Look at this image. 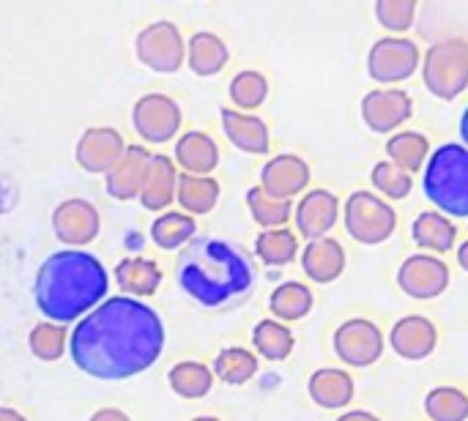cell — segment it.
Returning <instances> with one entry per match:
<instances>
[{
	"label": "cell",
	"mask_w": 468,
	"mask_h": 421,
	"mask_svg": "<svg viewBox=\"0 0 468 421\" xmlns=\"http://www.w3.org/2000/svg\"><path fill=\"white\" fill-rule=\"evenodd\" d=\"M165 326L156 310L132 296H112L74 326L69 353L80 373L96 381H126L159 362Z\"/></svg>",
	"instance_id": "6da1fadb"
},
{
	"label": "cell",
	"mask_w": 468,
	"mask_h": 421,
	"mask_svg": "<svg viewBox=\"0 0 468 421\" xmlns=\"http://www.w3.org/2000/svg\"><path fill=\"white\" fill-rule=\"evenodd\" d=\"M110 277L96 255L85 249L52 252L36 274V307L47 321L71 323L107 299Z\"/></svg>",
	"instance_id": "7a4b0ae2"
},
{
	"label": "cell",
	"mask_w": 468,
	"mask_h": 421,
	"mask_svg": "<svg viewBox=\"0 0 468 421\" xmlns=\"http://www.w3.org/2000/svg\"><path fill=\"white\" fill-rule=\"evenodd\" d=\"M252 282V263L239 247L228 241L200 238L178 260V285L203 307H222L244 296Z\"/></svg>",
	"instance_id": "3957f363"
},
{
	"label": "cell",
	"mask_w": 468,
	"mask_h": 421,
	"mask_svg": "<svg viewBox=\"0 0 468 421\" xmlns=\"http://www.w3.org/2000/svg\"><path fill=\"white\" fill-rule=\"evenodd\" d=\"M422 189L425 197L447 216L468 219V148L447 142L425 162Z\"/></svg>",
	"instance_id": "277c9868"
},
{
	"label": "cell",
	"mask_w": 468,
	"mask_h": 421,
	"mask_svg": "<svg viewBox=\"0 0 468 421\" xmlns=\"http://www.w3.org/2000/svg\"><path fill=\"white\" fill-rule=\"evenodd\" d=\"M422 82L441 101H455L468 88V41L441 38L422 55Z\"/></svg>",
	"instance_id": "5b68a950"
},
{
	"label": "cell",
	"mask_w": 468,
	"mask_h": 421,
	"mask_svg": "<svg viewBox=\"0 0 468 421\" xmlns=\"http://www.w3.org/2000/svg\"><path fill=\"white\" fill-rule=\"evenodd\" d=\"M346 233L362 247H378L392 238L398 227V211L373 192H354L343 205Z\"/></svg>",
	"instance_id": "8992f818"
},
{
	"label": "cell",
	"mask_w": 468,
	"mask_h": 421,
	"mask_svg": "<svg viewBox=\"0 0 468 421\" xmlns=\"http://www.w3.org/2000/svg\"><path fill=\"white\" fill-rule=\"evenodd\" d=\"M134 55L145 68L156 74H176L186 63V41L176 22L156 19L137 33Z\"/></svg>",
	"instance_id": "52a82bcc"
},
{
	"label": "cell",
	"mask_w": 468,
	"mask_h": 421,
	"mask_svg": "<svg viewBox=\"0 0 468 421\" xmlns=\"http://www.w3.org/2000/svg\"><path fill=\"white\" fill-rule=\"evenodd\" d=\"M422 52L417 41L406 36H384L367 52V74L378 85H398L417 74Z\"/></svg>",
	"instance_id": "ba28073f"
},
{
	"label": "cell",
	"mask_w": 468,
	"mask_h": 421,
	"mask_svg": "<svg viewBox=\"0 0 468 421\" xmlns=\"http://www.w3.org/2000/svg\"><path fill=\"white\" fill-rule=\"evenodd\" d=\"M132 126L148 145L173 142L181 132V107L167 93H145L132 107Z\"/></svg>",
	"instance_id": "9c48e42d"
},
{
	"label": "cell",
	"mask_w": 468,
	"mask_h": 421,
	"mask_svg": "<svg viewBox=\"0 0 468 421\" xmlns=\"http://www.w3.org/2000/svg\"><path fill=\"white\" fill-rule=\"evenodd\" d=\"M101 230V216L93 203L82 197H69L55 205L52 211V233L66 249H82L96 241Z\"/></svg>",
	"instance_id": "30bf717a"
},
{
	"label": "cell",
	"mask_w": 468,
	"mask_h": 421,
	"mask_svg": "<svg viewBox=\"0 0 468 421\" xmlns=\"http://www.w3.org/2000/svg\"><path fill=\"white\" fill-rule=\"evenodd\" d=\"M335 353L343 364L373 367L384 356V334L367 318H351L335 332Z\"/></svg>",
	"instance_id": "8fae6325"
},
{
	"label": "cell",
	"mask_w": 468,
	"mask_h": 421,
	"mask_svg": "<svg viewBox=\"0 0 468 421\" xmlns=\"http://www.w3.org/2000/svg\"><path fill=\"white\" fill-rule=\"evenodd\" d=\"M450 266L441 258L411 255L398 268V288L417 301H431L444 296V290L450 288Z\"/></svg>",
	"instance_id": "7c38bea8"
},
{
	"label": "cell",
	"mask_w": 468,
	"mask_h": 421,
	"mask_svg": "<svg viewBox=\"0 0 468 421\" xmlns=\"http://www.w3.org/2000/svg\"><path fill=\"white\" fill-rule=\"evenodd\" d=\"M414 115V101L406 90L395 85H381L362 99V121L376 134L398 132Z\"/></svg>",
	"instance_id": "4fadbf2b"
},
{
	"label": "cell",
	"mask_w": 468,
	"mask_h": 421,
	"mask_svg": "<svg viewBox=\"0 0 468 421\" xmlns=\"http://www.w3.org/2000/svg\"><path fill=\"white\" fill-rule=\"evenodd\" d=\"M126 142L118 129L112 126H90L80 134L74 145L77 164L90 175H107L110 167L123 156Z\"/></svg>",
	"instance_id": "5bb4252c"
},
{
	"label": "cell",
	"mask_w": 468,
	"mask_h": 421,
	"mask_svg": "<svg viewBox=\"0 0 468 421\" xmlns=\"http://www.w3.org/2000/svg\"><path fill=\"white\" fill-rule=\"evenodd\" d=\"M293 216H296L299 236H304L307 241L324 238L335 230V225L340 219V200L329 189H310L296 203Z\"/></svg>",
	"instance_id": "9a60e30c"
},
{
	"label": "cell",
	"mask_w": 468,
	"mask_h": 421,
	"mask_svg": "<svg viewBox=\"0 0 468 421\" xmlns=\"http://www.w3.org/2000/svg\"><path fill=\"white\" fill-rule=\"evenodd\" d=\"M261 186L271 197L293 200L310 186V164L296 153H277L261 167Z\"/></svg>",
	"instance_id": "2e32d148"
},
{
	"label": "cell",
	"mask_w": 468,
	"mask_h": 421,
	"mask_svg": "<svg viewBox=\"0 0 468 421\" xmlns=\"http://www.w3.org/2000/svg\"><path fill=\"white\" fill-rule=\"evenodd\" d=\"M389 345L400 359L422 362V359L433 356V351L439 345V332H436L433 321H428L425 315H409L392 326Z\"/></svg>",
	"instance_id": "e0dca14e"
},
{
	"label": "cell",
	"mask_w": 468,
	"mask_h": 421,
	"mask_svg": "<svg viewBox=\"0 0 468 421\" xmlns=\"http://www.w3.org/2000/svg\"><path fill=\"white\" fill-rule=\"evenodd\" d=\"M151 162V151L145 145H126L123 156L110 167V173L104 175V189L112 200H134L140 195L145 170Z\"/></svg>",
	"instance_id": "ac0fdd59"
},
{
	"label": "cell",
	"mask_w": 468,
	"mask_h": 421,
	"mask_svg": "<svg viewBox=\"0 0 468 421\" xmlns=\"http://www.w3.org/2000/svg\"><path fill=\"white\" fill-rule=\"evenodd\" d=\"M219 121H222V132L225 137L244 153L252 156H263L271 148V134L263 118L252 115V112H241L236 107H222L219 110Z\"/></svg>",
	"instance_id": "d6986e66"
},
{
	"label": "cell",
	"mask_w": 468,
	"mask_h": 421,
	"mask_svg": "<svg viewBox=\"0 0 468 421\" xmlns=\"http://www.w3.org/2000/svg\"><path fill=\"white\" fill-rule=\"evenodd\" d=\"M176 184H178V173H176V162L165 153H151L143 186H140V205L145 211H167L176 200Z\"/></svg>",
	"instance_id": "ffe728a7"
},
{
	"label": "cell",
	"mask_w": 468,
	"mask_h": 421,
	"mask_svg": "<svg viewBox=\"0 0 468 421\" xmlns=\"http://www.w3.org/2000/svg\"><path fill=\"white\" fill-rule=\"evenodd\" d=\"M302 268L318 285H329V282L340 279L343 271H346V249H343V244L337 238H332V236L313 238L302 252Z\"/></svg>",
	"instance_id": "44dd1931"
},
{
	"label": "cell",
	"mask_w": 468,
	"mask_h": 421,
	"mask_svg": "<svg viewBox=\"0 0 468 421\" xmlns=\"http://www.w3.org/2000/svg\"><path fill=\"white\" fill-rule=\"evenodd\" d=\"M176 164L192 175H211L219 167V145L211 134L192 129L176 140Z\"/></svg>",
	"instance_id": "7402d4cb"
},
{
	"label": "cell",
	"mask_w": 468,
	"mask_h": 421,
	"mask_svg": "<svg viewBox=\"0 0 468 421\" xmlns=\"http://www.w3.org/2000/svg\"><path fill=\"white\" fill-rule=\"evenodd\" d=\"M307 392H310V400L318 408L340 411V408H348L354 403L356 386H354V378L346 370L324 367V370H318V373L310 375Z\"/></svg>",
	"instance_id": "603a6c76"
},
{
	"label": "cell",
	"mask_w": 468,
	"mask_h": 421,
	"mask_svg": "<svg viewBox=\"0 0 468 421\" xmlns=\"http://www.w3.org/2000/svg\"><path fill=\"white\" fill-rule=\"evenodd\" d=\"M115 285L132 299H151L162 288V268L148 258H123L115 271Z\"/></svg>",
	"instance_id": "cb8c5ba5"
},
{
	"label": "cell",
	"mask_w": 468,
	"mask_h": 421,
	"mask_svg": "<svg viewBox=\"0 0 468 421\" xmlns=\"http://www.w3.org/2000/svg\"><path fill=\"white\" fill-rule=\"evenodd\" d=\"M228 60H230L228 44L211 30H197L186 41V66L197 77H217L228 66Z\"/></svg>",
	"instance_id": "d4e9b609"
},
{
	"label": "cell",
	"mask_w": 468,
	"mask_h": 421,
	"mask_svg": "<svg viewBox=\"0 0 468 421\" xmlns=\"http://www.w3.org/2000/svg\"><path fill=\"white\" fill-rule=\"evenodd\" d=\"M219 181L211 175H192V173H181L178 184H176V200L181 205L184 214L189 216H203L211 214L214 205L219 203Z\"/></svg>",
	"instance_id": "484cf974"
},
{
	"label": "cell",
	"mask_w": 468,
	"mask_h": 421,
	"mask_svg": "<svg viewBox=\"0 0 468 421\" xmlns=\"http://www.w3.org/2000/svg\"><path fill=\"white\" fill-rule=\"evenodd\" d=\"M411 236L414 244L425 252H436V255H447L455 241H458V227L447 214L439 211H425L414 219L411 225Z\"/></svg>",
	"instance_id": "4316f807"
},
{
	"label": "cell",
	"mask_w": 468,
	"mask_h": 421,
	"mask_svg": "<svg viewBox=\"0 0 468 421\" xmlns=\"http://www.w3.org/2000/svg\"><path fill=\"white\" fill-rule=\"evenodd\" d=\"M197 233V222L195 216L184 214V211H165L154 219L151 225V241L165 249V252H176L184 244H189Z\"/></svg>",
	"instance_id": "83f0119b"
},
{
	"label": "cell",
	"mask_w": 468,
	"mask_h": 421,
	"mask_svg": "<svg viewBox=\"0 0 468 421\" xmlns=\"http://www.w3.org/2000/svg\"><path fill=\"white\" fill-rule=\"evenodd\" d=\"M167 384L181 400H203L214 389V373L203 362H178L170 367Z\"/></svg>",
	"instance_id": "f1b7e54d"
},
{
	"label": "cell",
	"mask_w": 468,
	"mask_h": 421,
	"mask_svg": "<svg viewBox=\"0 0 468 421\" xmlns=\"http://www.w3.org/2000/svg\"><path fill=\"white\" fill-rule=\"evenodd\" d=\"M387 156L406 173H420L431 156V140L422 132H398L387 142Z\"/></svg>",
	"instance_id": "f546056e"
},
{
	"label": "cell",
	"mask_w": 468,
	"mask_h": 421,
	"mask_svg": "<svg viewBox=\"0 0 468 421\" xmlns=\"http://www.w3.org/2000/svg\"><path fill=\"white\" fill-rule=\"evenodd\" d=\"M269 310L277 321H302L313 312V290L304 282H282L269 299Z\"/></svg>",
	"instance_id": "4dcf8cb0"
},
{
	"label": "cell",
	"mask_w": 468,
	"mask_h": 421,
	"mask_svg": "<svg viewBox=\"0 0 468 421\" xmlns=\"http://www.w3.org/2000/svg\"><path fill=\"white\" fill-rule=\"evenodd\" d=\"M252 345L266 362H285L296 348V337L282 321H261L252 329Z\"/></svg>",
	"instance_id": "1f68e13d"
},
{
	"label": "cell",
	"mask_w": 468,
	"mask_h": 421,
	"mask_svg": "<svg viewBox=\"0 0 468 421\" xmlns=\"http://www.w3.org/2000/svg\"><path fill=\"white\" fill-rule=\"evenodd\" d=\"M258 356L247 348H225L214 359V378H219L228 386H244L258 375Z\"/></svg>",
	"instance_id": "d6a6232c"
},
{
	"label": "cell",
	"mask_w": 468,
	"mask_h": 421,
	"mask_svg": "<svg viewBox=\"0 0 468 421\" xmlns=\"http://www.w3.org/2000/svg\"><path fill=\"white\" fill-rule=\"evenodd\" d=\"M255 255L266 263V266H288L296 260L299 255V238L293 230L288 227H271L258 233L255 238Z\"/></svg>",
	"instance_id": "836d02e7"
},
{
	"label": "cell",
	"mask_w": 468,
	"mask_h": 421,
	"mask_svg": "<svg viewBox=\"0 0 468 421\" xmlns=\"http://www.w3.org/2000/svg\"><path fill=\"white\" fill-rule=\"evenodd\" d=\"M247 208H250L252 219H255L263 230L285 227L288 219L293 216V200L271 197L269 192H263V186H252V189L247 192Z\"/></svg>",
	"instance_id": "e575fe53"
},
{
	"label": "cell",
	"mask_w": 468,
	"mask_h": 421,
	"mask_svg": "<svg viewBox=\"0 0 468 421\" xmlns=\"http://www.w3.org/2000/svg\"><path fill=\"white\" fill-rule=\"evenodd\" d=\"M228 96H230L236 110L252 112V110L263 107V101L269 99V79L255 68H244L230 79Z\"/></svg>",
	"instance_id": "d590c367"
},
{
	"label": "cell",
	"mask_w": 468,
	"mask_h": 421,
	"mask_svg": "<svg viewBox=\"0 0 468 421\" xmlns=\"http://www.w3.org/2000/svg\"><path fill=\"white\" fill-rule=\"evenodd\" d=\"M66 342H69L66 326H63V323H55V321H41V323H36V326L30 329V334H27V348H30V353H33L38 362H44V364L58 362V359L66 353Z\"/></svg>",
	"instance_id": "8d00e7d4"
},
{
	"label": "cell",
	"mask_w": 468,
	"mask_h": 421,
	"mask_svg": "<svg viewBox=\"0 0 468 421\" xmlns=\"http://www.w3.org/2000/svg\"><path fill=\"white\" fill-rule=\"evenodd\" d=\"M425 414L431 421H466L468 395L458 386H436L425 397Z\"/></svg>",
	"instance_id": "74e56055"
},
{
	"label": "cell",
	"mask_w": 468,
	"mask_h": 421,
	"mask_svg": "<svg viewBox=\"0 0 468 421\" xmlns=\"http://www.w3.org/2000/svg\"><path fill=\"white\" fill-rule=\"evenodd\" d=\"M370 181L373 186L387 197V200H406L414 189V178L411 173H406L403 167L392 164L389 159L387 162H378L370 173Z\"/></svg>",
	"instance_id": "f35d334b"
},
{
	"label": "cell",
	"mask_w": 468,
	"mask_h": 421,
	"mask_svg": "<svg viewBox=\"0 0 468 421\" xmlns=\"http://www.w3.org/2000/svg\"><path fill=\"white\" fill-rule=\"evenodd\" d=\"M420 0H376V22L389 33H409L417 22Z\"/></svg>",
	"instance_id": "ab89813d"
},
{
	"label": "cell",
	"mask_w": 468,
	"mask_h": 421,
	"mask_svg": "<svg viewBox=\"0 0 468 421\" xmlns=\"http://www.w3.org/2000/svg\"><path fill=\"white\" fill-rule=\"evenodd\" d=\"M88 421H132V416L123 414L121 408H99Z\"/></svg>",
	"instance_id": "60d3db41"
},
{
	"label": "cell",
	"mask_w": 468,
	"mask_h": 421,
	"mask_svg": "<svg viewBox=\"0 0 468 421\" xmlns=\"http://www.w3.org/2000/svg\"><path fill=\"white\" fill-rule=\"evenodd\" d=\"M337 421H381L376 414H367V411H348L343 414Z\"/></svg>",
	"instance_id": "b9f144b4"
},
{
	"label": "cell",
	"mask_w": 468,
	"mask_h": 421,
	"mask_svg": "<svg viewBox=\"0 0 468 421\" xmlns=\"http://www.w3.org/2000/svg\"><path fill=\"white\" fill-rule=\"evenodd\" d=\"M0 421H27L19 411H14V408H0Z\"/></svg>",
	"instance_id": "7bdbcfd3"
},
{
	"label": "cell",
	"mask_w": 468,
	"mask_h": 421,
	"mask_svg": "<svg viewBox=\"0 0 468 421\" xmlns=\"http://www.w3.org/2000/svg\"><path fill=\"white\" fill-rule=\"evenodd\" d=\"M458 266L468 271V241H463L461 247H458Z\"/></svg>",
	"instance_id": "ee69618b"
},
{
	"label": "cell",
	"mask_w": 468,
	"mask_h": 421,
	"mask_svg": "<svg viewBox=\"0 0 468 421\" xmlns=\"http://www.w3.org/2000/svg\"><path fill=\"white\" fill-rule=\"evenodd\" d=\"M461 137H463V145L468 148V107L463 110V115H461Z\"/></svg>",
	"instance_id": "f6af8a7d"
},
{
	"label": "cell",
	"mask_w": 468,
	"mask_h": 421,
	"mask_svg": "<svg viewBox=\"0 0 468 421\" xmlns=\"http://www.w3.org/2000/svg\"><path fill=\"white\" fill-rule=\"evenodd\" d=\"M192 421H222V419H217V416H197V419H192Z\"/></svg>",
	"instance_id": "bcb514c9"
}]
</instances>
